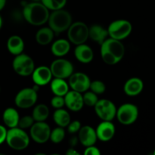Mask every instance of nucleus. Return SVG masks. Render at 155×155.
Returning <instances> with one entry per match:
<instances>
[{
	"instance_id": "nucleus-7",
	"label": "nucleus",
	"mask_w": 155,
	"mask_h": 155,
	"mask_svg": "<svg viewBox=\"0 0 155 155\" xmlns=\"http://www.w3.org/2000/svg\"><path fill=\"white\" fill-rule=\"evenodd\" d=\"M133 25L127 20L120 19L113 21L107 28L109 37L117 40H123L128 37L132 33Z\"/></svg>"
},
{
	"instance_id": "nucleus-40",
	"label": "nucleus",
	"mask_w": 155,
	"mask_h": 155,
	"mask_svg": "<svg viewBox=\"0 0 155 155\" xmlns=\"http://www.w3.org/2000/svg\"><path fill=\"white\" fill-rule=\"evenodd\" d=\"M2 24H3L2 18L1 15H0V29H1V28H2Z\"/></svg>"
},
{
	"instance_id": "nucleus-38",
	"label": "nucleus",
	"mask_w": 155,
	"mask_h": 155,
	"mask_svg": "<svg viewBox=\"0 0 155 155\" xmlns=\"http://www.w3.org/2000/svg\"><path fill=\"white\" fill-rule=\"evenodd\" d=\"M65 154L67 155H80V153L75 149V148H72V147H71L69 149H68V151L65 152Z\"/></svg>"
},
{
	"instance_id": "nucleus-26",
	"label": "nucleus",
	"mask_w": 155,
	"mask_h": 155,
	"mask_svg": "<svg viewBox=\"0 0 155 155\" xmlns=\"http://www.w3.org/2000/svg\"><path fill=\"white\" fill-rule=\"evenodd\" d=\"M53 120L58 127L65 128L68 127V124L71 121V117L68 111L62 107V108L56 109L55 111L54 112Z\"/></svg>"
},
{
	"instance_id": "nucleus-15",
	"label": "nucleus",
	"mask_w": 155,
	"mask_h": 155,
	"mask_svg": "<svg viewBox=\"0 0 155 155\" xmlns=\"http://www.w3.org/2000/svg\"><path fill=\"white\" fill-rule=\"evenodd\" d=\"M95 132L98 139L102 142H108L114 137L116 128L112 121L102 120L97 127Z\"/></svg>"
},
{
	"instance_id": "nucleus-1",
	"label": "nucleus",
	"mask_w": 155,
	"mask_h": 155,
	"mask_svg": "<svg viewBox=\"0 0 155 155\" xmlns=\"http://www.w3.org/2000/svg\"><path fill=\"white\" fill-rule=\"evenodd\" d=\"M125 54V47L120 40L107 38L101 45V56L107 65L119 63Z\"/></svg>"
},
{
	"instance_id": "nucleus-10",
	"label": "nucleus",
	"mask_w": 155,
	"mask_h": 155,
	"mask_svg": "<svg viewBox=\"0 0 155 155\" xmlns=\"http://www.w3.org/2000/svg\"><path fill=\"white\" fill-rule=\"evenodd\" d=\"M94 107L95 114L101 120L112 121L116 117V105L110 100L105 98L98 99Z\"/></svg>"
},
{
	"instance_id": "nucleus-12",
	"label": "nucleus",
	"mask_w": 155,
	"mask_h": 155,
	"mask_svg": "<svg viewBox=\"0 0 155 155\" xmlns=\"http://www.w3.org/2000/svg\"><path fill=\"white\" fill-rule=\"evenodd\" d=\"M30 137L38 144H44L49 140L51 128L45 122H35L30 127Z\"/></svg>"
},
{
	"instance_id": "nucleus-24",
	"label": "nucleus",
	"mask_w": 155,
	"mask_h": 155,
	"mask_svg": "<svg viewBox=\"0 0 155 155\" xmlns=\"http://www.w3.org/2000/svg\"><path fill=\"white\" fill-rule=\"evenodd\" d=\"M50 88L54 95L64 96L69 91L70 86L65 79L54 77L50 82Z\"/></svg>"
},
{
	"instance_id": "nucleus-6",
	"label": "nucleus",
	"mask_w": 155,
	"mask_h": 155,
	"mask_svg": "<svg viewBox=\"0 0 155 155\" xmlns=\"http://www.w3.org/2000/svg\"><path fill=\"white\" fill-rule=\"evenodd\" d=\"M12 68L17 74L21 77H27L31 75L34 71V61L28 54L21 53L15 55V58L12 61Z\"/></svg>"
},
{
	"instance_id": "nucleus-30",
	"label": "nucleus",
	"mask_w": 155,
	"mask_h": 155,
	"mask_svg": "<svg viewBox=\"0 0 155 155\" xmlns=\"http://www.w3.org/2000/svg\"><path fill=\"white\" fill-rule=\"evenodd\" d=\"M83 102H84V105H87L89 107H94L97 101H98V98L97 94L94 93L92 91H86L83 92Z\"/></svg>"
},
{
	"instance_id": "nucleus-22",
	"label": "nucleus",
	"mask_w": 155,
	"mask_h": 155,
	"mask_svg": "<svg viewBox=\"0 0 155 155\" xmlns=\"http://www.w3.org/2000/svg\"><path fill=\"white\" fill-rule=\"evenodd\" d=\"M20 115L18 110L14 107H8L2 114V120L5 127L10 128L18 127Z\"/></svg>"
},
{
	"instance_id": "nucleus-42",
	"label": "nucleus",
	"mask_w": 155,
	"mask_h": 155,
	"mask_svg": "<svg viewBox=\"0 0 155 155\" xmlns=\"http://www.w3.org/2000/svg\"><path fill=\"white\" fill-rule=\"evenodd\" d=\"M153 154H154L155 155V149H154V153H153Z\"/></svg>"
},
{
	"instance_id": "nucleus-16",
	"label": "nucleus",
	"mask_w": 155,
	"mask_h": 155,
	"mask_svg": "<svg viewBox=\"0 0 155 155\" xmlns=\"http://www.w3.org/2000/svg\"><path fill=\"white\" fill-rule=\"evenodd\" d=\"M65 105L72 111H80L84 106L83 94L71 89L64 95Z\"/></svg>"
},
{
	"instance_id": "nucleus-14",
	"label": "nucleus",
	"mask_w": 155,
	"mask_h": 155,
	"mask_svg": "<svg viewBox=\"0 0 155 155\" xmlns=\"http://www.w3.org/2000/svg\"><path fill=\"white\" fill-rule=\"evenodd\" d=\"M32 80L36 86H43L50 83L52 80V74L49 67L39 66L35 68L31 74Z\"/></svg>"
},
{
	"instance_id": "nucleus-33",
	"label": "nucleus",
	"mask_w": 155,
	"mask_h": 155,
	"mask_svg": "<svg viewBox=\"0 0 155 155\" xmlns=\"http://www.w3.org/2000/svg\"><path fill=\"white\" fill-rule=\"evenodd\" d=\"M51 105L55 109L62 108L65 105L64 96L54 95L51 99Z\"/></svg>"
},
{
	"instance_id": "nucleus-41",
	"label": "nucleus",
	"mask_w": 155,
	"mask_h": 155,
	"mask_svg": "<svg viewBox=\"0 0 155 155\" xmlns=\"http://www.w3.org/2000/svg\"><path fill=\"white\" fill-rule=\"evenodd\" d=\"M33 2H40L41 0H33Z\"/></svg>"
},
{
	"instance_id": "nucleus-35",
	"label": "nucleus",
	"mask_w": 155,
	"mask_h": 155,
	"mask_svg": "<svg viewBox=\"0 0 155 155\" xmlns=\"http://www.w3.org/2000/svg\"><path fill=\"white\" fill-rule=\"evenodd\" d=\"M86 150L84 151L85 155H100L101 154V151H99L97 147L94 145H91V146L86 147Z\"/></svg>"
},
{
	"instance_id": "nucleus-31",
	"label": "nucleus",
	"mask_w": 155,
	"mask_h": 155,
	"mask_svg": "<svg viewBox=\"0 0 155 155\" xmlns=\"http://www.w3.org/2000/svg\"><path fill=\"white\" fill-rule=\"evenodd\" d=\"M89 89L97 95H101L105 92L106 86L104 82L101 80H94L91 81Z\"/></svg>"
},
{
	"instance_id": "nucleus-25",
	"label": "nucleus",
	"mask_w": 155,
	"mask_h": 155,
	"mask_svg": "<svg viewBox=\"0 0 155 155\" xmlns=\"http://www.w3.org/2000/svg\"><path fill=\"white\" fill-rule=\"evenodd\" d=\"M54 37V33L49 27H42L36 33V40L41 45H46L51 43Z\"/></svg>"
},
{
	"instance_id": "nucleus-32",
	"label": "nucleus",
	"mask_w": 155,
	"mask_h": 155,
	"mask_svg": "<svg viewBox=\"0 0 155 155\" xmlns=\"http://www.w3.org/2000/svg\"><path fill=\"white\" fill-rule=\"evenodd\" d=\"M34 123L35 120L33 118V117H32V115L31 116L26 115V116L22 117H20L19 123H18V127L23 129V130H25V129L30 128Z\"/></svg>"
},
{
	"instance_id": "nucleus-13",
	"label": "nucleus",
	"mask_w": 155,
	"mask_h": 155,
	"mask_svg": "<svg viewBox=\"0 0 155 155\" xmlns=\"http://www.w3.org/2000/svg\"><path fill=\"white\" fill-rule=\"evenodd\" d=\"M90 83L91 80L89 76L82 72L73 73L70 76L68 82L70 88H71L72 90L77 91L80 93H83L89 90Z\"/></svg>"
},
{
	"instance_id": "nucleus-18",
	"label": "nucleus",
	"mask_w": 155,
	"mask_h": 155,
	"mask_svg": "<svg viewBox=\"0 0 155 155\" xmlns=\"http://www.w3.org/2000/svg\"><path fill=\"white\" fill-rule=\"evenodd\" d=\"M144 89V83L139 77H132L125 83L124 92L128 96L134 97L139 95Z\"/></svg>"
},
{
	"instance_id": "nucleus-39",
	"label": "nucleus",
	"mask_w": 155,
	"mask_h": 155,
	"mask_svg": "<svg viewBox=\"0 0 155 155\" xmlns=\"http://www.w3.org/2000/svg\"><path fill=\"white\" fill-rule=\"evenodd\" d=\"M6 4V0H0V11L2 10Z\"/></svg>"
},
{
	"instance_id": "nucleus-5",
	"label": "nucleus",
	"mask_w": 155,
	"mask_h": 155,
	"mask_svg": "<svg viewBox=\"0 0 155 155\" xmlns=\"http://www.w3.org/2000/svg\"><path fill=\"white\" fill-rule=\"evenodd\" d=\"M68 37L76 45L85 43L89 39V27L83 21L72 23L68 29Z\"/></svg>"
},
{
	"instance_id": "nucleus-21",
	"label": "nucleus",
	"mask_w": 155,
	"mask_h": 155,
	"mask_svg": "<svg viewBox=\"0 0 155 155\" xmlns=\"http://www.w3.org/2000/svg\"><path fill=\"white\" fill-rule=\"evenodd\" d=\"M71 50V42L65 39L55 40L51 46V51L54 56L58 58L66 55Z\"/></svg>"
},
{
	"instance_id": "nucleus-28",
	"label": "nucleus",
	"mask_w": 155,
	"mask_h": 155,
	"mask_svg": "<svg viewBox=\"0 0 155 155\" xmlns=\"http://www.w3.org/2000/svg\"><path fill=\"white\" fill-rule=\"evenodd\" d=\"M64 128L61 127H58L53 130H51L49 139L54 144H59L64 140L65 137Z\"/></svg>"
},
{
	"instance_id": "nucleus-8",
	"label": "nucleus",
	"mask_w": 155,
	"mask_h": 155,
	"mask_svg": "<svg viewBox=\"0 0 155 155\" xmlns=\"http://www.w3.org/2000/svg\"><path fill=\"white\" fill-rule=\"evenodd\" d=\"M139 117V108L135 104L126 103L117 109L116 117L123 125H131L134 124Z\"/></svg>"
},
{
	"instance_id": "nucleus-20",
	"label": "nucleus",
	"mask_w": 155,
	"mask_h": 155,
	"mask_svg": "<svg viewBox=\"0 0 155 155\" xmlns=\"http://www.w3.org/2000/svg\"><path fill=\"white\" fill-rule=\"evenodd\" d=\"M107 36H109L107 29L99 24H94L89 27V38L99 45H101L107 39Z\"/></svg>"
},
{
	"instance_id": "nucleus-2",
	"label": "nucleus",
	"mask_w": 155,
	"mask_h": 155,
	"mask_svg": "<svg viewBox=\"0 0 155 155\" xmlns=\"http://www.w3.org/2000/svg\"><path fill=\"white\" fill-rule=\"evenodd\" d=\"M49 10L39 2L28 3L23 9V15L27 23L33 26H42L48 22Z\"/></svg>"
},
{
	"instance_id": "nucleus-11",
	"label": "nucleus",
	"mask_w": 155,
	"mask_h": 155,
	"mask_svg": "<svg viewBox=\"0 0 155 155\" xmlns=\"http://www.w3.org/2000/svg\"><path fill=\"white\" fill-rule=\"evenodd\" d=\"M49 68L52 76L55 78H69L74 71V65L70 61L61 58L53 61Z\"/></svg>"
},
{
	"instance_id": "nucleus-37",
	"label": "nucleus",
	"mask_w": 155,
	"mask_h": 155,
	"mask_svg": "<svg viewBox=\"0 0 155 155\" xmlns=\"http://www.w3.org/2000/svg\"><path fill=\"white\" fill-rule=\"evenodd\" d=\"M79 139H78V136H73V137H71V139H70L69 140V145L70 146L72 147V148H74V147L77 146V145H78L79 143Z\"/></svg>"
},
{
	"instance_id": "nucleus-17",
	"label": "nucleus",
	"mask_w": 155,
	"mask_h": 155,
	"mask_svg": "<svg viewBox=\"0 0 155 155\" xmlns=\"http://www.w3.org/2000/svg\"><path fill=\"white\" fill-rule=\"evenodd\" d=\"M78 139L80 143L85 147L94 145L98 140L95 130L89 125L83 126L80 128L78 132Z\"/></svg>"
},
{
	"instance_id": "nucleus-3",
	"label": "nucleus",
	"mask_w": 155,
	"mask_h": 155,
	"mask_svg": "<svg viewBox=\"0 0 155 155\" xmlns=\"http://www.w3.org/2000/svg\"><path fill=\"white\" fill-rule=\"evenodd\" d=\"M48 27L54 31V34L58 35L68 30L73 23L71 13L64 9L52 11L50 13L48 20Z\"/></svg>"
},
{
	"instance_id": "nucleus-29",
	"label": "nucleus",
	"mask_w": 155,
	"mask_h": 155,
	"mask_svg": "<svg viewBox=\"0 0 155 155\" xmlns=\"http://www.w3.org/2000/svg\"><path fill=\"white\" fill-rule=\"evenodd\" d=\"M41 2L48 10L54 11L64 8L67 4V0H41Z\"/></svg>"
},
{
	"instance_id": "nucleus-34",
	"label": "nucleus",
	"mask_w": 155,
	"mask_h": 155,
	"mask_svg": "<svg viewBox=\"0 0 155 155\" xmlns=\"http://www.w3.org/2000/svg\"><path fill=\"white\" fill-rule=\"evenodd\" d=\"M67 127H68V131L70 134H76V133H78L82 127L81 123L79 120L71 121Z\"/></svg>"
},
{
	"instance_id": "nucleus-19",
	"label": "nucleus",
	"mask_w": 155,
	"mask_h": 155,
	"mask_svg": "<svg viewBox=\"0 0 155 155\" xmlns=\"http://www.w3.org/2000/svg\"><path fill=\"white\" fill-rule=\"evenodd\" d=\"M74 56L76 59L83 64L90 63L94 58L93 50L86 44L77 45L74 49Z\"/></svg>"
},
{
	"instance_id": "nucleus-9",
	"label": "nucleus",
	"mask_w": 155,
	"mask_h": 155,
	"mask_svg": "<svg viewBox=\"0 0 155 155\" xmlns=\"http://www.w3.org/2000/svg\"><path fill=\"white\" fill-rule=\"evenodd\" d=\"M38 99L37 89L33 88H24L17 93L15 103L19 108L27 109L33 107Z\"/></svg>"
},
{
	"instance_id": "nucleus-23",
	"label": "nucleus",
	"mask_w": 155,
	"mask_h": 155,
	"mask_svg": "<svg viewBox=\"0 0 155 155\" xmlns=\"http://www.w3.org/2000/svg\"><path fill=\"white\" fill-rule=\"evenodd\" d=\"M7 48L9 52L13 55L21 54L24 50V39L17 35L10 36L7 41Z\"/></svg>"
},
{
	"instance_id": "nucleus-27",
	"label": "nucleus",
	"mask_w": 155,
	"mask_h": 155,
	"mask_svg": "<svg viewBox=\"0 0 155 155\" xmlns=\"http://www.w3.org/2000/svg\"><path fill=\"white\" fill-rule=\"evenodd\" d=\"M48 116H49V109L45 104H37L33 108L32 117L34 119L35 122L45 121Z\"/></svg>"
},
{
	"instance_id": "nucleus-4",
	"label": "nucleus",
	"mask_w": 155,
	"mask_h": 155,
	"mask_svg": "<svg viewBox=\"0 0 155 155\" xmlns=\"http://www.w3.org/2000/svg\"><path fill=\"white\" fill-rule=\"evenodd\" d=\"M30 136L20 127L10 128L7 131L5 142L12 149L23 151L30 145Z\"/></svg>"
},
{
	"instance_id": "nucleus-36",
	"label": "nucleus",
	"mask_w": 155,
	"mask_h": 155,
	"mask_svg": "<svg viewBox=\"0 0 155 155\" xmlns=\"http://www.w3.org/2000/svg\"><path fill=\"white\" fill-rule=\"evenodd\" d=\"M7 129L5 126L0 124V145L5 142L6 136H7Z\"/></svg>"
}]
</instances>
